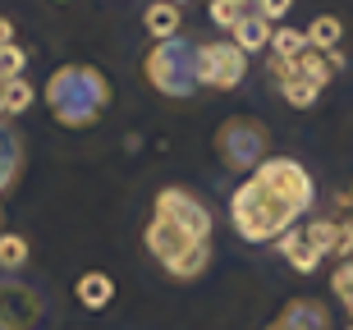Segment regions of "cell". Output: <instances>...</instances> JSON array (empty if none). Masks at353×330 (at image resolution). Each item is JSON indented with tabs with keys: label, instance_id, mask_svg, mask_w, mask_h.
<instances>
[{
	"label": "cell",
	"instance_id": "12",
	"mask_svg": "<svg viewBox=\"0 0 353 330\" xmlns=\"http://www.w3.org/2000/svg\"><path fill=\"white\" fill-rule=\"evenodd\" d=\"M143 23H147V32H152V41H170V37H179L183 14H179V5H170V0H157V5H147Z\"/></svg>",
	"mask_w": 353,
	"mask_h": 330
},
{
	"label": "cell",
	"instance_id": "14",
	"mask_svg": "<svg viewBox=\"0 0 353 330\" xmlns=\"http://www.w3.org/2000/svg\"><path fill=\"white\" fill-rule=\"evenodd\" d=\"M19 161H23V147H19V133L10 124H0V193L14 184V174H19Z\"/></svg>",
	"mask_w": 353,
	"mask_h": 330
},
{
	"label": "cell",
	"instance_id": "5",
	"mask_svg": "<svg viewBox=\"0 0 353 330\" xmlns=\"http://www.w3.org/2000/svg\"><path fill=\"white\" fill-rule=\"evenodd\" d=\"M143 74L147 83L157 87L161 96H193L202 83H197V46H188L183 37L170 41H152V51L143 60Z\"/></svg>",
	"mask_w": 353,
	"mask_h": 330
},
{
	"label": "cell",
	"instance_id": "28",
	"mask_svg": "<svg viewBox=\"0 0 353 330\" xmlns=\"http://www.w3.org/2000/svg\"><path fill=\"white\" fill-rule=\"evenodd\" d=\"M349 330H353V326H349Z\"/></svg>",
	"mask_w": 353,
	"mask_h": 330
},
{
	"label": "cell",
	"instance_id": "13",
	"mask_svg": "<svg viewBox=\"0 0 353 330\" xmlns=\"http://www.w3.org/2000/svg\"><path fill=\"white\" fill-rule=\"evenodd\" d=\"M340 37H344V23L340 19H335V14H316L312 23H307V46H312V51H335V46H340Z\"/></svg>",
	"mask_w": 353,
	"mask_h": 330
},
{
	"label": "cell",
	"instance_id": "1",
	"mask_svg": "<svg viewBox=\"0 0 353 330\" xmlns=\"http://www.w3.org/2000/svg\"><path fill=\"white\" fill-rule=\"evenodd\" d=\"M316 184L294 156H266L257 170L234 188L230 198V225L248 243H271L285 238L303 212H312Z\"/></svg>",
	"mask_w": 353,
	"mask_h": 330
},
{
	"label": "cell",
	"instance_id": "18",
	"mask_svg": "<svg viewBox=\"0 0 353 330\" xmlns=\"http://www.w3.org/2000/svg\"><path fill=\"white\" fill-rule=\"evenodd\" d=\"M330 289H335V298L344 303V312L353 317V257L335 266V276H330Z\"/></svg>",
	"mask_w": 353,
	"mask_h": 330
},
{
	"label": "cell",
	"instance_id": "4",
	"mask_svg": "<svg viewBox=\"0 0 353 330\" xmlns=\"http://www.w3.org/2000/svg\"><path fill=\"white\" fill-rule=\"evenodd\" d=\"M344 65L340 51H303L299 60H271V79L280 83V96H285L289 106H316V96H321V87L330 83V74Z\"/></svg>",
	"mask_w": 353,
	"mask_h": 330
},
{
	"label": "cell",
	"instance_id": "3",
	"mask_svg": "<svg viewBox=\"0 0 353 330\" xmlns=\"http://www.w3.org/2000/svg\"><path fill=\"white\" fill-rule=\"evenodd\" d=\"M46 106L65 129H88L110 110V83L92 65H65L46 83Z\"/></svg>",
	"mask_w": 353,
	"mask_h": 330
},
{
	"label": "cell",
	"instance_id": "19",
	"mask_svg": "<svg viewBox=\"0 0 353 330\" xmlns=\"http://www.w3.org/2000/svg\"><path fill=\"white\" fill-rule=\"evenodd\" d=\"M23 69H28V51L23 46H5V51H0V83L23 79Z\"/></svg>",
	"mask_w": 353,
	"mask_h": 330
},
{
	"label": "cell",
	"instance_id": "23",
	"mask_svg": "<svg viewBox=\"0 0 353 330\" xmlns=\"http://www.w3.org/2000/svg\"><path fill=\"white\" fill-rule=\"evenodd\" d=\"M5 46H14V23L0 14V51H5Z\"/></svg>",
	"mask_w": 353,
	"mask_h": 330
},
{
	"label": "cell",
	"instance_id": "22",
	"mask_svg": "<svg viewBox=\"0 0 353 330\" xmlns=\"http://www.w3.org/2000/svg\"><path fill=\"white\" fill-rule=\"evenodd\" d=\"M289 5H294V0H252V14H262L266 23H271V19L289 14Z\"/></svg>",
	"mask_w": 353,
	"mask_h": 330
},
{
	"label": "cell",
	"instance_id": "11",
	"mask_svg": "<svg viewBox=\"0 0 353 330\" xmlns=\"http://www.w3.org/2000/svg\"><path fill=\"white\" fill-rule=\"evenodd\" d=\"M280 252H285V262L294 266L299 276H312V271H316V262H321V252H316V243H312L307 234H303L299 225H294V229H289V234L280 238Z\"/></svg>",
	"mask_w": 353,
	"mask_h": 330
},
{
	"label": "cell",
	"instance_id": "10",
	"mask_svg": "<svg viewBox=\"0 0 353 330\" xmlns=\"http://www.w3.org/2000/svg\"><path fill=\"white\" fill-rule=\"evenodd\" d=\"M271 37H275V28L266 23L262 14H243L234 23V32H230V41H234L243 55H252V51H271Z\"/></svg>",
	"mask_w": 353,
	"mask_h": 330
},
{
	"label": "cell",
	"instance_id": "21",
	"mask_svg": "<svg viewBox=\"0 0 353 330\" xmlns=\"http://www.w3.org/2000/svg\"><path fill=\"white\" fill-rule=\"evenodd\" d=\"M211 23H221V28H230V32H234V23L239 19H243V10H239V5H225V0H211Z\"/></svg>",
	"mask_w": 353,
	"mask_h": 330
},
{
	"label": "cell",
	"instance_id": "20",
	"mask_svg": "<svg viewBox=\"0 0 353 330\" xmlns=\"http://www.w3.org/2000/svg\"><path fill=\"white\" fill-rule=\"evenodd\" d=\"M303 234L316 243V252H321V257H326V252H335V225H330L326 216H316L312 225H303Z\"/></svg>",
	"mask_w": 353,
	"mask_h": 330
},
{
	"label": "cell",
	"instance_id": "17",
	"mask_svg": "<svg viewBox=\"0 0 353 330\" xmlns=\"http://www.w3.org/2000/svg\"><path fill=\"white\" fill-rule=\"evenodd\" d=\"M28 262V238L23 234H0V271H19Z\"/></svg>",
	"mask_w": 353,
	"mask_h": 330
},
{
	"label": "cell",
	"instance_id": "27",
	"mask_svg": "<svg viewBox=\"0 0 353 330\" xmlns=\"http://www.w3.org/2000/svg\"><path fill=\"white\" fill-rule=\"evenodd\" d=\"M0 92H5V83H0Z\"/></svg>",
	"mask_w": 353,
	"mask_h": 330
},
{
	"label": "cell",
	"instance_id": "15",
	"mask_svg": "<svg viewBox=\"0 0 353 330\" xmlns=\"http://www.w3.org/2000/svg\"><path fill=\"white\" fill-rule=\"evenodd\" d=\"M32 101H37V87L28 79H14L0 92V115H23V110H32Z\"/></svg>",
	"mask_w": 353,
	"mask_h": 330
},
{
	"label": "cell",
	"instance_id": "25",
	"mask_svg": "<svg viewBox=\"0 0 353 330\" xmlns=\"http://www.w3.org/2000/svg\"><path fill=\"white\" fill-rule=\"evenodd\" d=\"M0 234H5V212H0Z\"/></svg>",
	"mask_w": 353,
	"mask_h": 330
},
{
	"label": "cell",
	"instance_id": "26",
	"mask_svg": "<svg viewBox=\"0 0 353 330\" xmlns=\"http://www.w3.org/2000/svg\"><path fill=\"white\" fill-rule=\"evenodd\" d=\"M170 5H179V10H183V5H188V0H170Z\"/></svg>",
	"mask_w": 353,
	"mask_h": 330
},
{
	"label": "cell",
	"instance_id": "8",
	"mask_svg": "<svg viewBox=\"0 0 353 330\" xmlns=\"http://www.w3.org/2000/svg\"><path fill=\"white\" fill-rule=\"evenodd\" d=\"M266 330H330V312L316 298H294Z\"/></svg>",
	"mask_w": 353,
	"mask_h": 330
},
{
	"label": "cell",
	"instance_id": "2",
	"mask_svg": "<svg viewBox=\"0 0 353 330\" xmlns=\"http://www.w3.org/2000/svg\"><path fill=\"white\" fill-rule=\"evenodd\" d=\"M147 252L174 280H197L211 262V212L188 188H161L152 220H147Z\"/></svg>",
	"mask_w": 353,
	"mask_h": 330
},
{
	"label": "cell",
	"instance_id": "16",
	"mask_svg": "<svg viewBox=\"0 0 353 330\" xmlns=\"http://www.w3.org/2000/svg\"><path fill=\"white\" fill-rule=\"evenodd\" d=\"M303 51H312V46H307V32H299V28H275L271 60H299Z\"/></svg>",
	"mask_w": 353,
	"mask_h": 330
},
{
	"label": "cell",
	"instance_id": "6",
	"mask_svg": "<svg viewBox=\"0 0 353 330\" xmlns=\"http://www.w3.org/2000/svg\"><path fill=\"white\" fill-rule=\"evenodd\" d=\"M266 147H271V133H266L262 119L252 115H234L216 129V156H221L225 170H257L266 161Z\"/></svg>",
	"mask_w": 353,
	"mask_h": 330
},
{
	"label": "cell",
	"instance_id": "7",
	"mask_svg": "<svg viewBox=\"0 0 353 330\" xmlns=\"http://www.w3.org/2000/svg\"><path fill=\"white\" fill-rule=\"evenodd\" d=\"M248 79V55L234 41H202L197 46V83L216 92H234Z\"/></svg>",
	"mask_w": 353,
	"mask_h": 330
},
{
	"label": "cell",
	"instance_id": "9",
	"mask_svg": "<svg viewBox=\"0 0 353 330\" xmlns=\"http://www.w3.org/2000/svg\"><path fill=\"white\" fill-rule=\"evenodd\" d=\"M74 298H79V307H88V312H101V307L115 303V280L105 276V271H88V276H79V285H74Z\"/></svg>",
	"mask_w": 353,
	"mask_h": 330
},
{
	"label": "cell",
	"instance_id": "24",
	"mask_svg": "<svg viewBox=\"0 0 353 330\" xmlns=\"http://www.w3.org/2000/svg\"><path fill=\"white\" fill-rule=\"evenodd\" d=\"M225 5H239V10H243V5H252V0H225Z\"/></svg>",
	"mask_w": 353,
	"mask_h": 330
}]
</instances>
